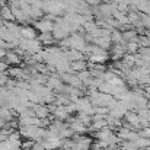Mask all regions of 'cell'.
Returning <instances> with one entry per match:
<instances>
[{
    "instance_id": "cell-1",
    "label": "cell",
    "mask_w": 150,
    "mask_h": 150,
    "mask_svg": "<svg viewBox=\"0 0 150 150\" xmlns=\"http://www.w3.org/2000/svg\"><path fill=\"white\" fill-rule=\"evenodd\" d=\"M74 106H76V111L77 112H83V114H89V115H93V106L91 103L89 98H79V99L74 102Z\"/></svg>"
},
{
    "instance_id": "cell-2",
    "label": "cell",
    "mask_w": 150,
    "mask_h": 150,
    "mask_svg": "<svg viewBox=\"0 0 150 150\" xmlns=\"http://www.w3.org/2000/svg\"><path fill=\"white\" fill-rule=\"evenodd\" d=\"M34 25H35L34 28H35L37 31H40L41 34L52 32V29H54V22L50 21V19H47V18H42V19H40V21H35Z\"/></svg>"
},
{
    "instance_id": "cell-3",
    "label": "cell",
    "mask_w": 150,
    "mask_h": 150,
    "mask_svg": "<svg viewBox=\"0 0 150 150\" xmlns=\"http://www.w3.org/2000/svg\"><path fill=\"white\" fill-rule=\"evenodd\" d=\"M73 140H74L76 147H79L82 150H91L92 143H93V140L91 137H88L86 134H83V136H73Z\"/></svg>"
},
{
    "instance_id": "cell-4",
    "label": "cell",
    "mask_w": 150,
    "mask_h": 150,
    "mask_svg": "<svg viewBox=\"0 0 150 150\" xmlns=\"http://www.w3.org/2000/svg\"><path fill=\"white\" fill-rule=\"evenodd\" d=\"M3 60H4V63H6L7 66L15 67V66H19V64H21L22 57H21L15 50H10V51H6V55H4Z\"/></svg>"
},
{
    "instance_id": "cell-5",
    "label": "cell",
    "mask_w": 150,
    "mask_h": 150,
    "mask_svg": "<svg viewBox=\"0 0 150 150\" xmlns=\"http://www.w3.org/2000/svg\"><path fill=\"white\" fill-rule=\"evenodd\" d=\"M34 114H35V117L37 118H40V120H45V118H48L51 115L50 112V106L48 105H44V103H38V105H34Z\"/></svg>"
},
{
    "instance_id": "cell-6",
    "label": "cell",
    "mask_w": 150,
    "mask_h": 150,
    "mask_svg": "<svg viewBox=\"0 0 150 150\" xmlns=\"http://www.w3.org/2000/svg\"><path fill=\"white\" fill-rule=\"evenodd\" d=\"M21 38L22 40H35L38 38L37 35V29L31 25H23L22 29H21Z\"/></svg>"
},
{
    "instance_id": "cell-7",
    "label": "cell",
    "mask_w": 150,
    "mask_h": 150,
    "mask_svg": "<svg viewBox=\"0 0 150 150\" xmlns=\"http://www.w3.org/2000/svg\"><path fill=\"white\" fill-rule=\"evenodd\" d=\"M0 18L3 19V22H15V18H13V13H12V9L9 4H1Z\"/></svg>"
},
{
    "instance_id": "cell-8",
    "label": "cell",
    "mask_w": 150,
    "mask_h": 150,
    "mask_svg": "<svg viewBox=\"0 0 150 150\" xmlns=\"http://www.w3.org/2000/svg\"><path fill=\"white\" fill-rule=\"evenodd\" d=\"M70 70L73 73H80L83 70H88V61L86 60H79V61H71L70 63Z\"/></svg>"
},
{
    "instance_id": "cell-9",
    "label": "cell",
    "mask_w": 150,
    "mask_h": 150,
    "mask_svg": "<svg viewBox=\"0 0 150 150\" xmlns=\"http://www.w3.org/2000/svg\"><path fill=\"white\" fill-rule=\"evenodd\" d=\"M38 41H40L42 45H47V47H51V45L55 42V40H54V37H52V34H51V32L41 34V35L38 37Z\"/></svg>"
},
{
    "instance_id": "cell-10",
    "label": "cell",
    "mask_w": 150,
    "mask_h": 150,
    "mask_svg": "<svg viewBox=\"0 0 150 150\" xmlns=\"http://www.w3.org/2000/svg\"><path fill=\"white\" fill-rule=\"evenodd\" d=\"M139 50H140V45L134 41H130L125 44V51H128L130 54H136V52H139Z\"/></svg>"
},
{
    "instance_id": "cell-11",
    "label": "cell",
    "mask_w": 150,
    "mask_h": 150,
    "mask_svg": "<svg viewBox=\"0 0 150 150\" xmlns=\"http://www.w3.org/2000/svg\"><path fill=\"white\" fill-rule=\"evenodd\" d=\"M139 136H140V137H144V139H149L150 140V127L142 128V130L139 131Z\"/></svg>"
},
{
    "instance_id": "cell-12",
    "label": "cell",
    "mask_w": 150,
    "mask_h": 150,
    "mask_svg": "<svg viewBox=\"0 0 150 150\" xmlns=\"http://www.w3.org/2000/svg\"><path fill=\"white\" fill-rule=\"evenodd\" d=\"M86 6H98L100 3V0H82Z\"/></svg>"
},
{
    "instance_id": "cell-13",
    "label": "cell",
    "mask_w": 150,
    "mask_h": 150,
    "mask_svg": "<svg viewBox=\"0 0 150 150\" xmlns=\"http://www.w3.org/2000/svg\"><path fill=\"white\" fill-rule=\"evenodd\" d=\"M1 1H7V0H0V3H1Z\"/></svg>"
},
{
    "instance_id": "cell-14",
    "label": "cell",
    "mask_w": 150,
    "mask_h": 150,
    "mask_svg": "<svg viewBox=\"0 0 150 150\" xmlns=\"http://www.w3.org/2000/svg\"><path fill=\"white\" fill-rule=\"evenodd\" d=\"M0 7H1V3H0Z\"/></svg>"
}]
</instances>
